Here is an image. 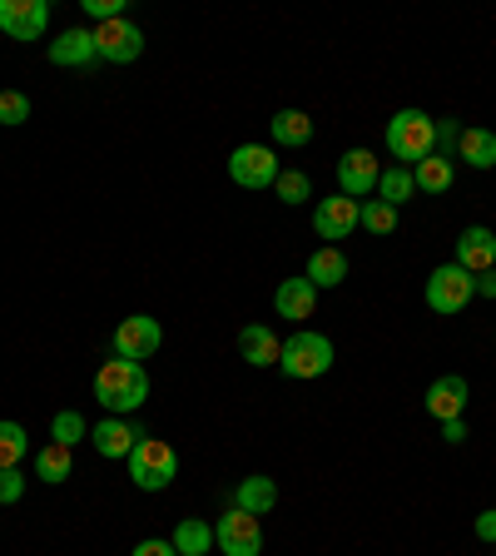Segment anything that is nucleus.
Masks as SVG:
<instances>
[{"mask_svg":"<svg viewBox=\"0 0 496 556\" xmlns=\"http://www.w3.org/2000/svg\"><path fill=\"white\" fill-rule=\"evenodd\" d=\"M94 403L110 417H129L150 403V372L135 358H104L94 368Z\"/></svg>","mask_w":496,"mask_h":556,"instance_id":"nucleus-1","label":"nucleus"},{"mask_svg":"<svg viewBox=\"0 0 496 556\" xmlns=\"http://www.w3.org/2000/svg\"><path fill=\"white\" fill-rule=\"evenodd\" d=\"M387 154H393L403 169H412V164H422L432 154V144H437V119L428 115V110H397L393 119H387Z\"/></svg>","mask_w":496,"mask_h":556,"instance_id":"nucleus-2","label":"nucleus"},{"mask_svg":"<svg viewBox=\"0 0 496 556\" xmlns=\"http://www.w3.org/2000/svg\"><path fill=\"white\" fill-rule=\"evenodd\" d=\"M328 368H333V338L313 333V328L289 333V343H283V353H278V372H283V378L308 382V378H323Z\"/></svg>","mask_w":496,"mask_h":556,"instance_id":"nucleus-3","label":"nucleus"},{"mask_svg":"<svg viewBox=\"0 0 496 556\" xmlns=\"http://www.w3.org/2000/svg\"><path fill=\"white\" fill-rule=\"evenodd\" d=\"M179 477V452L164 438H139V447L129 452V482L139 492H164Z\"/></svg>","mask_w":496,"mask_h":556,"instance_id":"nucleus-4","label":"nucleus"},{"mask_svg":"<svg viewBox=\"0 0 496 556\" xmlns=\"http://www.w3.org/2000/svg\"><path fill=\"white\" fill-rule=\"evenodd\" d=\"M428 308L432 313H442V318H452V313H462L467 303L476 299V278L467 274V268H457V264H442V268H432L428 274Z\"/></svg>","mask_w":496,"mask_h":556,"instance_id":"nucleus-5","label":"nucleus"},{"mask_svg":"<svg viewBox=\"0 0 496 556\" xmlns=\"http://www.w3.org/2000/svg\"><path fill=\"white\" fill-rule=\"evenodd\" d=\"M214 546H219L224 556H258L264 552V521L249 517L243 507H229L214 521Z\"/></svg>","mask_w":496,"mask_h":556,"instance_id":"nucleus-6","label":"nucleus"},{"mask_svg":"<svg viewBox=\"0 0 496 556\" xmlns=\"http://www.w3.org/2000/svg\"><path fill=\"white\" fill-rule=\"evenodd\" d=\"M229 179L239 189H274V179H278L274 144H239L229 154Z\"/></svg>","mask_w":496,"mask_h":556,"instance_id":"nucleus-7","label":"nucleus"},{"mask_svg":"<svg viewBox=\"0 0 496 556\" xmlns=\"http://www.w3.org/2000/svg\"><path fill=\"white\" fill-rule=\"evenodd\" d=\"M94 55L110 60V65H129V60L144 55V30L135 21H125V15L94 25Z\"/></svg>","mask_w":496,"mask_h":556,"instance_id":"nucleus-8","label":"nucleus"},{"mask_svg":"<svg viewBox=\"0 0 496 556\" xmlns=\"http://www.w3.org/2000/svg\"><path fill=\"white\" fill-rule=\"evenodd\" d=\"M164 343V328L160 318H150V313H129L125 324L115 328V358H154Z\"/></svg>","mask_w":496,"mask_h":556,"instance_id":"nucleus-9","label":"nucleus"},{"mask_svg":"<svg viewBox=\"0 0 496 556\" xmlns=\"http://www.w3.org/2000/svg\"><path fill=\"white\" fill-rule=\"evenodd\" d=\"M378 179H382V164L372 150H347L343 160H338V189H343L347 199H372L378 194Z\"/></svg>","mask_w":496,"mask_h":556,"instance_id":"nucleus-10","label":"nucleus"},{"mask_svg":"<svg viewBox=\"0 0 496 556\" xmlns=\"http://www.w3.org/2000/svg\"><path fill=\"white\" fill-rule=\"evenodd\" d=\"M50 25L46 0H0V30L11 40H40Z\"/></svg>","mask_w":496,"mask_h":556,"instance_id":"nucleus-11","label":"nucleus"},{"mask_svg":"<svg viewBox=\"0 0 496 556\" xmlns=\"http://www.w3.org/2000/svg\"><path fill=\"white\" fill-rule=\"evenodd\" d=\"M358 214L363 204L358 199H318V208H313V229H318V239H347V233L358 229Z\"/></svg>","mask_w":496,"mask_h":556,"instance_id":"nucleus-12","label":"nucleus"},{"mask_svg":"<svg viewBox=\"0 0 496 556\" xmlns=\"http://www.w3.org/2000/svg\"><path fill=\"white\" fill-rule=\"evenodd\" d=\"M422 403H428V413L437 417V422H452V417H462L467 403H472V382H467L462 372H447V378L432 382Z\"/></svg>","mask_w":496,"mask_h":556,"instance_id":"nucleus-13","label":"nucleus"},{"mask_svg":"<svg viewBox=\"0 0 496 556\" xmlns=\"http://www.w3.org/2000/svg\"><path fill=\"white\" fill-rule=\"evenodd\" d=\"M457 268H467L472 278L496 268V233L486 229V224H467V229L457 233Z\"/></svg>","mask_w":496,"mask_h":556,"instance_id":"nucleus-14","label":"nucleus"},{"mask_svg":"<svg viewBox=\"0 0 496 556\" xmlns=\"http://www.w3.org/2000/svg\"><path fill=\"white\" fill-rule=\"evenodd\" d=\"M139 438H150L144 428H135L129 417H104V422H94L90 428V442L100 457H129V452L139 447Z\"/></svg>","mask_w":496,"mask_h":556,"instance_id":"nucleus-15","label":"nucleus"},{"mask_svg":"<svg viewBox=\"0 0 496 556\" xmlns=\"http://www.w3.org/2000/svg\"><path fill=\"white\" fill-rule=\"evenodd\" d=\"M90 60H100L94 55V30H60L55 40H50V65H60V70H90Z\"/></svg>","mask_w":496,"mask_h":556,"instance_id":"nucleus-16","label":"nucleus"},{"mask_svg":"<svg viewBox=\"0 0 496 556\" xmlns=\"http://www.w3.org/2000/svg\"><path fill=\"white\" fill-rule=\"evenodd\" d=\"M274 308H278V318L303 324V318H313V308H318V289H313L308 278H283L274 293Z\"/></svg>","mask_w":496,"mask_h":556,"instance_id":"nucleus-17","label":"nucleus"},{"mask_svg":"<svg viewBox=\"0 0 496 556\" xmlns=\"http://www.w3.org/2000/svg\"><path fill=\"white\" fill-rule=\"evenodd\" d=\"M278 353H283V343H278V333L268 324H249L239 333V358L249 368H278Z\"/></svg>","mask_w":496,"mask_h":556,"instance_id":"nucleus-18","label":"nucleus"},{"mask_svg":"<svg viewBox=\"0 0 496 556\" xmlns=\"http://www.w3.org/2000/svg\"><path fill=\"white\" fill-rule=\"evenodd\" d=\"M233 507H243L249 517H268V511L278 507V482L274 477H243L239 492H233Z\"/></svg>","mask_w":496,"mask_h":556,"instance_id":"nucleus-19","label":"nucleus"},{"mask_svg":"<svg viewBox=\"0 0 496 556\" xmlns=\"http://www.w3.org/2000/svg\"><path fill=\"white\" fill-rule=\"evenodd\" d=\"M303 278H308L313 289H338V283L347 278V254L343 249H333V243H323V249L308 258V274Z\"/></svg>","mask_w":496,"mask_h":556,"instance_id":"nucleus-20","label":"nucleus"},{"mask_svg":"<svg viewBox=\"0 0 496 556\" xmlns=\"http://www.w3.org/2000/svg\"><path fill=\"white\" fill-rule=\"evenodd\" d=\"M268 135H274V144H283V150H303L313 139V119L303 115V110H278V115L268 119Z\"/></svg>","mask_w":496,"mask_h":556,"instance_id":"nucleus-21","label":"nucleus"},{"mask_svg":"<svg viewBox=\"0 0 496 556\" xmlns=\"http://www.w3.org/2000/svg\"><path fill=\"white\" fill-rule=\"evenodd\" d=\"M69 472H75V447H60V442H46V447L35 452V477H40L46 486L69 482Z\"/></svg>","mask_w":496,"mask_h":556,"instance_id":"nucleus-22","label":"nucleus"},{"mask_svg":"<svg viewBox=\"0 0 496 556\" xmlns=\"http://www.w3.org/2000/svg\"><path fill=\"white\" fill-rule=\"evenodd\" d=\"M412 179H417V189H428V194H447V189L457 185V164H452L447 154H428L422 164H412Z\"/></svg>","mask_w":496,"mask_h":556,"instance_id":"nucleus-23","label":"nucleus"},{"mask_svg":"<svg viewBox=\"0 0 496 556\" xmlns=\"http://www.w3.org/2000/svg\"><path fill=\"white\" fill-rule=\"evenodd\" d=\"M457 160H467L472 169H496V135L492 129H462V139H457Z\"/></svg>","mask_w":496,"mask_h":556,"instance_id":"nucleus-24","label":"nucleus"},{"mask_svg":"<svg viewBox=\"0 0 496 556\" xmlns=\"http://www.w3.org/2000/svg\"><path fill=\"white\" fill-rule=\"evenodd\" d=\"M174 552L179 556H208V546H214V527L208 521H199V517H185L179 527H174Z\"/></svg>","mask_w":496,"mask_h":556,"instance_id":"nucleus-25","label":"nucleus"},{"mask_svg":"<svg viewBox=\"0 0 496 556\" xmlns=\"http://www.w3.org/2000/svg\"><path fill=\"white\" fill-rule=\"evenodd\" d=\"M412 194H417V179H412V169H403V164H393V169H382V179H378V199H382V204L403 208Z\"/></svg>","mask_w":496,"mask_h":556,"instance_id":"nucleus-26","label":"nucleus"},{"mask_svg":"<svg viewBox=\"0 0 496 556\" xmlns=\"http://www.w3.org/2000/svg\"><path fill=\"white\" fill-rule=\"evenodd\" d=\"M25 452H30V432L5 417V422H0V467H21Z\"/></svg>","mask_w":496,"mask_h":556,"instance_id":"nucleus-27","label":"nucleus"},{"mask_svg":"<svg viewBox=\"0 0 496 556\" xmlns=\"http://www.w3.org/2000/svg\"><path fill=\"white\" fill-rule=\"evenodd\" d=\"M90 438V428H85V417L75 413V407H65V413L50 417V442H60V447H75V442Z\"/></svg>","mask_w":496,"mask_h":556,"instance_id":"nucleus-28","label":"nucleus"},{"mask_svg":"<svg viewBox=\"0 0 496 556\" xmlns=\"http://www.w3.org/2000/svg\"><path fill=\"white\" fill-rule=\"evenodd\" d=\"M274 194L283 199V204H303V199H313V179L303 169H278V179H274Z\"/></svg>","mask_w":496,"mask_h":556,"instance_id":"nucleus-29","label":"nucleus"},{"mask_svg":"<svg viewBox=\"0 0 496 556\" xmlns=\"http://www.w3.org/2000/svg\"><path fill=\"white\" fill-rule=\"evenodd\" d=\"M358 224H363L368 233H393V229H397V208H393V204H382V199L372 194V199H363Z\"/></svg>","mask_w":496,"mask_h":556,"instance_id":"nucleus-30","label":"nucleus"},{"mask_svg":"<svg viewBox=\"0 0 496 556\" xmlns=\"http://www.w3.org/2000/svg\"><path fill=\"white\" fill-rule=\"evenodd\" d=\"M30 119V94H21V90H0V125H25Z\"/></svg>","mask_w":496,"mask_h":556,"instance_id":"nucleus-31","label":"nucleus"},{"mask_svg":"<svg viewBox=\"0 0 496 556\" xmlns=\"http://www.w3.org/2000/svg\"><path fill=\"white\" fill-rule=\"evenodd\" d=\"M25 497V472L21 467H0V507H15Z\"/></svg>","mask_w":496,"mask_h":556,"instance_id":"nucleus-32","label":"nucleus"},{"mask_svg":"<svg viewBox=\"0 0 496 556\" xmlns=\"http://www.w3.org/2000/svg\"><path fill=\"white\" fill-rule=\"evenodd\" d=\"M457 139H462V125L457 119H437V144H432V154H447V160H457Z\"/></svg>","mask_w":496,"mask_h":556,"instance_id":"nucleus-33","label":"nucleus"},{"mask_svg":"<svg viewBox=\"0 0 496 556\" xmlns=\"http://www.w3.org/2000/svg\"><path fill=\"white\" fill-rule=\"evenodd\" d=\"M80 5H85V15H90L94 25L119 21V15H125V0H80Z\"/></svg>","mask_w":496,"mask_h":556,"instance_id":"nucleus-34","label":"nucleus"},{"mask_svg":"<svg viewBox=\"0 0 496 556\" xmlns=\"http://www.w3.org/2000/svg\"><path fill=\"white\" fill-rule=\"evenodd\" d=\"M129 556H179V552H174L169 536H150V542H139Z\"/></svg>","mask_w":496,"mask_h":556,"instance_id":"nucleus-35","label":"nucleus"},{"mask_svg":"<svg viewBox=\"0 0 496 556\" xmlns=\"http://www.w3.org/2000/svg\"><path fill=\"white\" fill-rule=\"evenodd\" d=\"M476 536H482V542H492V546H496V507H486L482 517H476Z\"/></svg>","mask_w":496,"mask_h":556,"instance_id":"nucleus-36","label":"nucleus"},{"mask_svg":"<svg viewBox=\"0 0 496 556\" xmlns=\"http://www.w3.org/2000/svg\"><path fill=\"white\" fill-rule=\"evenodd\" d=\"M442 438L457 447V442H467V417H452V422H442Z\"/></svg>","mask_w":496,"mask_h":556,"instance_id":"nucleus-37","label":"nucleus"},{"mask_svg":"<svg viewBox=\"0 0 496 556\" xmlns=\"http://www.w3.org/2000/svg\"><path fill=\"white\" fill-rule=\"evenodd\" d=\"M476 293H482V299H496V268L476 274Z\"/></svg>","mask_w":496,"mask_h":556,"instance_id":"nucleus-38","label":"nucleus"}]
</instances>
